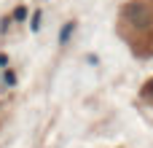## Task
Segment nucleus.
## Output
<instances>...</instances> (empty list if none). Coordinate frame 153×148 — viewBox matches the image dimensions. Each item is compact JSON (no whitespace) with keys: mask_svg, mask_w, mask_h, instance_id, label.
Here are the masks:
<instances>
[{"mask_svg":"<svg viewBox=\"0 0 153 148\" xmlns=\"http://www.w3.org/2000/svg\"><path fill=\"white\" fill-rule=\"evenodd\" d=\"M118 35L134 57H153V0H132L121 8Z\"/></svg>","mask_w":153,"mask_h":148,"instance_id":"nucleus-1","label":"nucleus"},{"mask_svg":"<svg viewBox=\"0 0 153 148\" xmlns=\"http://www.w3.org/2000/svg\"><path fill=\"white\" fill-rule=\"evenodd\" d=\"M143 100H145V102H151V105H153V81H148V84L143 86Z\"/></svg>","mask_w":153,"mask_h":148,"instance_id":"nucleus-2","label":"nucleus"}]
</instances>
